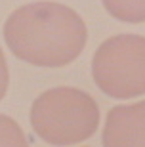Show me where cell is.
Listing matches in <instances>:
<instances>
[{"label": "cell", "mask_w": 145, "mask_h": 147, "mask_svg": "<svg viewBox=\"0 0 145 147\" xmlns=\"http://www.w3.org/2000/svg\"><path fill=\"white\" fill-rule=\"evenodd\" d=\"M31 124L34 134L50 145H75L96 134L99 109L90 94L59 86L34 99Z\"/></svg>", "instance_id": "2"}, {"label": "cell", "mask_w": 145, "mask_h": 147, "mask_svg": "<svg viewBox=\"0 0 145 147\" xmlns=\"http://www.w3.org/2000/svg\"><path fill=\"white\" fill-rule=\"evenodd\" d=\"M86 23L75 10L57 2L21 6L4 23L11 54L36 67H65L86 46Z\"/></svg>", "instance_id": "1"}, {"label": "cell", "mask_w": 145, "mask_h": 147, "mask_svg": "<svg viewBox=\"0 0 145 147\" xmlns=\"http://www.w3.org/2000/svg\"><path fill=\"white\" fill-rule=\"evenodd\" d=\"M8 84H10V73H8V63H6V57L2 54V48H0V99L6 96L8 92Z\"/></svg>", "instance_id": "7"}, {"label": "cell", "mask_w": 145, "mask_h": 147, "mask_svg": "<svg viewBox=\"0 0 145 147\" xmlns=\"http://www.w3.org/2000/svg\"><path fill=\"white\" fill-rule=\"evenodd\" d=\"M103 147H145V99L107 113Z\"/></svg>", "instance_id": "4"}, {"label": "cell", "mask_w": 145, "mask_h": 147, "mask_svg": "<svg viewBox=\"0 0 145 147\" xmlns=\"http://www.w3.org/2000/svg\"><path fill=\"white\" fill-rule=\"evenodd\" d=\"M105 10L118 21L141 23L145 21V0H101Z\"/></svg>", "instance_id": "5"}, {"label": "cell", "mask_w": 145, "mask_h": 147, "mask_svg": "<svg viewBox=\"0 0 145 147\" xmlns=\"http://www.w3.org/2000/svg\"><path fill=\"white\" fill-rule=\"evenodd\" d=\"M92 76L103 94L130 99L145 94V36L107 38L92 59Z\"/></svg>", "instance_id": "3"}, {"label": "cell", "mask_w": 145, "mask_h": 147, "mask_svg": "<svg viewBox=\"0 0 145 147\" xmlns=\"http://www.w3.org/2000/svg\"><path fill=\"white\" fill-rule=\"evenodd\" d=\"M0 147H29L21 126L6 115H0Z\"/></svg>", "instance_id": "6"}]
</instances>
